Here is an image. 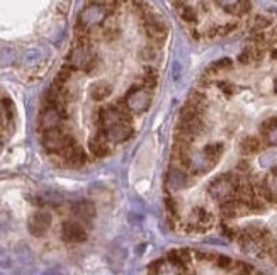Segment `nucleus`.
Segmentation results:
<instances>
[{
  "instance_id": "obj_1",
  "label": "nucleus",
  "mask_w": 277,
  "mask_h": 275,
  "mask_svg": "<svg viewBox=\"0 0 277 275\" xmlns=\"http://www.w3.org/2000/svg\"><path fill=\"white\" fill-rule=\"evenodd\" d=\"M97 54L92 51L90 44H75L68 54V65L73 70H82V72H92L97 67Z\"/></svg>"
},
{
  "instance_id": "obj_2",
  "label": "nucleus",
  "mask_w": 277,
  "mask_h": 275,
  "mask_svg": "<svg viewBox=\"0 0 277 275\" xmlns=\"http://www.w3.org/2000/svg\"><path fill=\"white\" fill-rule=\"evenodd\" d=\"M238 184H240V179L235 174H224V175L216 177V179L211 182L208 192L213 199L219 200V202H224V200L235 197V190H237Z\"/></svg>"
},
{
  "instance_id": "obj_3",
  "label": "nucleus",
  "mask_w": 277,
  "mask_h": 275,
  "mask_svg": "<svg viewBox=\"0 0 277 275\" xmlns=\"http://www.w3.org/2000/svg\"><path fill=\"white\" fill-rule=\"evenodd\" d=\"M123 100H124L126 107L129 109V113L140 114L148 109L150 102H152V94H150V88L134 85L133 88H129Z\"/></svg>"
},
{
  "instance_id": "obj_4",
  "label": "nucleus",
  "mask_w": 277,
  "mask_h": 275,
  "mask_svg": "<svg viewBox=\"0 0 277 275\" xmlns=\"http://www.w3.org/2000/svg\"><path fill=\"white\" fill-rule=\"evenodd\" d=\"M72 143H75L72 134L63 131L62 128H53L43 131V146L50 153H60L65 146H68Z\"/></svg>"
},
{
  "instance_id": "obj_5",
  "label": "nucleus",
  "mask_w": 277,
  "mask_h": 275,
  "mask_svg": "<svg viewBox=\"0 0 277 275\" xmlns=\"http://www.w3.org/2000/svg\"><path fill=\"white\" fill-rule=\"evenodd\" d=\"M107 7L101 6V4H96V2H90L88 6H85L82 9L80 16H78V24L77 26H82V27H88L92 29L94 26H99L102 24L107 16Z\"/></svg>"
},
{
  "instance_id": "obj_6",
  "label": "nucleus",
  "mask_w": 277,
  "mask_h": 275,
  "mask_svg": "<svg viewBox=\"0 0 277 275\" xmlns=\"http://www.w3.org/2000/svg\"><path fill=\"white\" fill-rule=\"evenodd\" d=\"M104 134L111 143H123L133 136V126H131V121H119L109 126Z\"/></svg>"
},
{
  "instance_id": "obj_7",
  "label": "nucleus",
  "mask_w": 277,
  "mask_h": 275,
  "mask_svg": "<svg viewBox=\"0 0 277 275\" xmlns=\"http://www.w3.org/2000/svg\"><path fill=\"white\" fill-rule=\"evenodd\" d=\"M62 238L67 243H82L87 240V231L80 223L65 221L62 225Z\"/></svg>"
},
{
  "instance_id": "obj_8",
  "label": "nucleus",
  "mask_w": 277,
  "mask_h": 275,
  "mask_svg": "<svg viewBox=\"0 0 277 275\" xmlns=\"http://www.w3.org/2000/svg\"><path fill=\"white\" fill-rule=\"evenodd\" d=\"M51 226V216L44 211H37L29 217L27 221V228L32 236H43Z\"/></svg>"
},
{
  "instance_id": "obj_9",
  "label": "nucleus",
  "mask_w": 277,
  "mask_h": 275,
  "mask_svg": "<svg viewBox=\"0 0 277 275\" xmlns=\"http://www.w3.org/2000/svg\"><path fill=\"white\" fill-rule=\"evenodd\" d=\"M88 148H90L92 156L96 158H104L111 153V141L107 139L104 131H97L88 141Z\"/></svg>"
},
{
  "instance_id": "obj_10",
  "label": "nucleus",
  "mask_w": 277,
  "mask_h": 275,
  "mask_svg": "<svg viewBox=\"0 0 277 275\" xmlns=\"http://www.w3.org/2000/svg\"><path fill=\"white\" fill-rule=\"evenodd\" d=\"M60 155H62L63 160L72 167H82L83 163L88 160L87 153L83 151L77 143H72V144H68V146H65L63 150L60 151Z\"/></svg>"
},
{
  "instance_id": "obj_11",
  "label": "nucleus",
  "mask_w": 277,
  "mask_h": 275,
  "mask_svg": "<svg viewBox=\"0 0 277 275\" xmlns=\"http://www.w3.org/2000/svg\"><path fill=\"white\" fill-rule=\"evenodd\" d=\"M63 121V116L60 114V111L56 107L46 105V109L41 113L39 116V128L46 131V129H53V128H60Z\"/></svg>"
},
{
  "instance_id": "obj_12",
  "label": "nucleus",
  "mask_w": 277,
  "mask_h": 275,
  "mask_svg": "<svg viewBox=\"0 0 277 275\" xmlns=\"http://www.w3.org/2000/svg\"><path fill=\"white\" fill-rule=\"evenodd\" d=\"M167 187L177 192V190H182L187 187V174L180 167H170L167 172Z\"/></svg>"
},
{
  "instance_id": "obj_13",
  "label": "nucleus",
  "mask_w": 277,
  "mask_h": 275,
  "mask_svg": "<svg viewBox=\"0 0 277 275\" xmlns=\"http://www.w3.org/2000/svg\"><path fill=\"white\" fill-rule=\"evenodd\" d=\"M211 225H213V216L204 207H196L192 211L189 226H194L196 231H206Z\"/></svg>"
},
{
  "instance_id": "obj_14",
  "label": "nucleus",
  "mask_w": 277,
  "mask_h": 275,
  "mask_svg": "<svg viewBox=\"0 0 277 275\" xmlns=\"http://www.w3.org/2000/svg\"><path fill=\"white\" fill-rule=\"evenodd\" d=\"M72 212L77 216L80 221L83 223H90L94 216H96V207H94V204L90 200H78V202H75L72 206Z\"/></svg>"
},
{
  "instance_id": "obj_15",
  "label": "nucleus",
  "mask_w": 277,
  "mask_h": 275,
  "mask_svg": "<svg viewBox=\"0 0 277 275\" xmlns=\"http://www.w3.org/2000/svg\"><path fill=\"white\" fill-rule=\"evenodd\" d=\"M167 260L168 263H170V267L177 268V272H184L186 267L191 262V253L186 250H173V251H168Z\"/></svg>"
},
{
  "instance_id": "obj_16",
  "label": "nucleus",
  "mask_w": 277,
  "mask_h": 275,
  "mask_svg": "<svg viewBox=\"0 0 277 275\" xmlns=\"http://www.w3.org/2000/svg\"><path fill=\"white\" fill-rule=\"evenodd\" d=\"M111 92H112V88L107 82L101 80V82H96L90 85V95H92V99L97 100V102L107 99V97L111 95Z\"/></svg>"
},
{
  "instance_id": "obj_17",
  "label": "nucleus",
  "mask_w": 277,
  "mask_h": 275,
  "mask_svg": "<svg viewBox=\"0 0 277 275\" xmlns=\"http://www.w3.org/2000/svg\"><path fill=\"white\" fill-rule=\"evenodd\" d=\"M186 105H189L191 109L196 111V113L204 114L206 109H208V99H206L204 94H201V92H192Z\"/></svg>"
},
{
  "instance_id": "obj_18",
  "label": "nucleus",
  "mask_w": 277,
  "mask_h": 275,
  "mask_svg": "<svg viewBox=\"0 0 277 275\" xmlns=\"http://www.w3.org/2000/svg\"><path fill=\"white\" fill-rule=\"evenodd\" d=\"M262 148V143L259 138L255 136H245L240 141V150L243 155H255V153H259Z\"/></svg>"
},
{
  "instance_id": "obj_19",
  "label": "nucleus",
  "mask_w": 277,
  "mask_h": 275,
  "mask_svg": "<svg viewBox=\"0 0 277 275\" xmlns=\"http://www.w3.org/2000/svg\"><path fill=\"white\" fill-rule=\"evenodd\" d=\"M177 9H179L180 17H182V19H184L186 22H196V21H197L196 9H192L191 6H186V4H182V2L177 4Z\"/></svg>"
},
{
  "instance_id": "obj_20",
  "label": "nucleus",
  "mask_w": 277,
  "mask_h": 275,
  "mask_svg": "<svg viewBox=\"0 0 277 275\" xmlns=\"http://www.w3.org/2000/svg\"><path fill=\"white\" fill-rule=\"evenodd\" d=\"M272 24V21L269 19V17L265 16H257L255 19H253V26H252V31L253 32H262L264 29H267Z\"/></svg>"
},
{
  "instance_id": "obj_21",
  "label": "nucleus",
  "mask_w": 277,
  "mask_h": 275,
  "mask_svg": "<svg viewBox=\"0 0 277 275\" xmlns=\"http://www.w3.org/2000/svg\"><path fill=\"white\" fill-rule=\"evenodd\" d=\"M214 2L226 12H235V14H237L238 6H240V0H214Z\"/></svg>"
},
{
  "instance_id": "obj_22",
  "label": "nucleus",
  "mask_w": 277,
  "mask_h": 275,
  "mask_svg": "<svg viewBox=\"0 0 277 275\" xmlns=\"http://www.w3.org/2000/svg\"><path fill=\"white\" fill-rule=\"evenodd\" d=\"M142 58L147 63H153L158 60V48H145L142 51Z\"/></svg>"
},
{
  "instance_id": "obj_23",
  "label": "nucleus",
  "mask_w": 277,
  "mask_h": 275,
  "mask_svg": "<svg viewBox=\"0 0 277 275\" xmlns=\"http://www.w3.org/2000/svg\"><path fill=\"white\" fill-rule=\"evenodd\" d=\"M228 68H232V60H228V58H224V60H219V62H216L211 65V72H221V70H228Z\"/></svg>"
},
{
  "instance_id": "obj_24",
  "label": "nucleus",
  "mask_w": 277,
  "mask_h": 275,
  "mask_svg": "<svg viewBox=\"0 0 277 275\" xmlns=\"http://www.w3.org/2000/svg\"><path fill=\"white\" fill-rule=\"evenodd\" d=\"M264 136H265L267 143L272 144V146H277V124L272 126L270 129H267V131L264 133Z\"/></svg>"
},
{
  "instance_id": "obj_25",
  "label": "nucleus",
  "mask_w": 277,
  "mask_h": 275,
  "mask_svg": "<svg viewBox=\"0 0 277 275\" xmlns=\"http://www.w3.org/2000/svg\"><path fill=\"white\" fill-rule=\"evenodd\" d=\"M233 265H235V268H229L233 273H252L253 272V268L248 263L237 262V263H233Z\"/></svg>"
},
{
  "instance_id": "obj_26",
  "label": "nucleus",
  "mask_w": 277,
  "mask_h": 275,
  "mask_svg": "<svg viewBox=\"0 0 277 275\" xmlns=\"http://www.w3.org/2000/svg\"><path fill=\"white\" fill-rule=\"evenodd\" d=\"M117 34H119V31H117L116 27H104V31H102V38L106 36L107 41H112Z\"/></svg>"
},
{
  "instance_id": "obj_27",
  "label": "nucleus",
  "mask_w": 277,
  "mask_h": 275,
  "mask_svg": "<svg viewBox=\"0 0 277 275\" xmlns=\"http://www.w3.org/2000/svg\"><path fill=\"white\" fill-rule=\"evenodd\" d=\"M216 263H218L219 268H232V260L228 258V256H218L216 258Z\"/></svg>"
},
{
  "instance_id": "obj_28",
  "label": "nucleus",
  "mask_w": 277,
  "mask_h": 275,
  "mask_svg": "<svg viewBox=\"0 0 277 275\" xmlns=\"http://www.w3.org/2000/svg\"><path fill=\"white\" fill-rule=\"evenodd\" d=\"M165 204H167V209H168V212H172V214H177V202L173 200L172 197H167L165 199Z\"/></svg>"
},
{
  "instance_id": "obj_29",
  "label": "nucleus",
  "mask_w": 277,
  "mask_h": 275,
  "mask_svg": "<svg viewBox=\"0 0 277 275\" xmlns=\"http://www.w3.org/2000/svg\"><path fill=\"white\" fill-rule=\"evenodd\" d=\"M275 90H277V80H275Z\"/></svg>"
}]
</instances>
